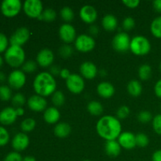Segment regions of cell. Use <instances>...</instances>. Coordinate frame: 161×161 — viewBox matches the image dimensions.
<instances>
[{
	"mask_svg": "<svg viewBox=\"0 0 161 161\" xmlns=\"http://www.w3.org/2000/svg\"><path fill=\"white\" fill-rule=\"evenodd\" d=\"M28 108L34 112H42L47 109V102L43 97L38 94L32 95L28 98Z\"/></svg>",
	"mask_w": 161,
	"mask_h": 161,
	"instance_id": "14",
	"label": "cell"
},
{
	"mask_svg": "<svg viewBox=\"0 0 161 161\" xmlns=\"http://www.w3.org/2000/svg\"><path fill=\"white\" fill-rule=\"evenodd\" d=\"M36 122L32 118H27L20 124V128L23 132H30L35 128Z\"/></svg>",
	"mask_w": 161,
	"mask_h": 161,
	"instance_id": "29",
	"label": "cell"
},
{
	"mask_svg": "<svg viewBox=\"0 0 161 161\" xmlns=\"http://www.w3.org/2000/svg\"><path fill=\"white\" fill-rule=\"evenodd\" d=\"M139 3V0H124V1H123V4L125 5L127 7L131 8V9L138 7Z\"/></svg>",
	"mask_w": 161,
	"mask_h": 161,
	"instance_id": "45",
	"label": "cell"
},
{
	"mask_svg": "<svg viewBox=\"0 0 161 161\" xmlns=\"http://www.w3.org/2000/svg\"><path fill=\"white\" fill-rule=\"evenodd\" d=\"M3 58H2L1 55H0V68L3 66Z\"/></svg>",
	"mask_w": 161,
	"mask_h": 161,
	"instance_id": "55",
	"label": "cell"
},
{
	"mask_svg": "<svg viewBox=\"0 0 161 161\" xmlns=\"http://www.w3.org/2000/svg\"><path fill=\"white\" fill-rule=\"evenodd\" d=\"M152 75V68L149 64H142L138 69V76L142 80H148Z\"/></svg>",
	"mask_w": 161,
	"mask_h": 161,
	"instance_id": "28",
	"label": "cell"
},
{
	"mask_svg": "<svg viewBox=\"0 0 161 161\" xmlns=\"http://www.w3.org/2000/svg\"><path fill=\"white\" fill-rule=\"evenodd\" d=\"M5 60L9 66L14 68L23 65L25 60V53L21 47L10 46L5 52Z\"/></svg>",
	"mask_w": 161,
	"mask_h": 161,
	"instance_id": "3",
	"label": "cell"
},
{
	"mask_svg": "<svg viewBox=\"0 0 161 161\" xmlns=\"http://www.w3.org/2000/svg\"><path fill=\"white\" fill-rule=\"evenodd\" d=\"M17 117L16 109L13 107H6L0 112V123L3 125L14 124Z\"/></svg>",
	"mask_w": 161,
	"mask_h": 161,
	"instance_id": "18",
	"label": "cell"
},
{
	"mask_svg": "<svg viewBox=\"0 0 161 161\" xmlns=\"http://www.w3.org/2000/svg\"><path fill=\"white\" fill-rule=\"evenodd\" d=\"M66 86L71 93L75 94H80L85 87L83 78L78 74H71L66 80Z\"/></svg>",
	"mask_w": 161,
	"mask_h": 161,
	"instance_id": "9",
	"label": "cell"
},
{
	"mask_svg": "<svg viewBox=\"0 0 161 161\" xmlns=\"http://www.w3.org/2000/svg\"><path fill=\"white\" fill-rule=\"evenodd\" d=\"M33 88L38 95L47 97L56 91L57 83L50 72H42L38 74L33 82Z\"/></svg>",
	"mask_w": 161,
	"mask_h": 161,
	"instance_id": "2",
	"label": "cell"
},
{
	"mask_svg": "<svg viewBox=\"0 0 161 161\" xmlns=\"http://www.w3.org/2000/svg\"><path fill=\"white\" fill-rule=\"evenodd\" d=\"M8 83L11 88L19 90L25 86L26 83V76L23 71L14 70L8 77Z\"/></svg>",
	"mask_w": 161,
	"mask_h": 161,
	"instance_id": "11",
	"label": "cell"
},
{
	"mask_svg": "<svg viewBox=\"0 0 161 161\" xmlns=\"http://www.w3.org/2000/svg\"><path fill=\"white\" fill-rule=\"evenodd\" d=\"M60 14H61V17L64 21L66 22H70L73 20L74 18V12L70 7L69 6H64L62 9H61V12H60Z\"/></svg>",
	"mask_w": 161,
	"mask_h": 161,
	"instance_id": "31",
	"label": "cell"
},
{
	"mask_svg": "<svg viewBox=\"0 0 161 161\" xmlns=\"http://www.w3.org/2000/svg\"><path fill=\"white\" fill-rule=\"evenodd\" d=\"M16 109V113H17V116H23L24 113H25V109H24L22 107H20V108H17Z\"/></svg>",
	"mask_w": 161,
	"mask_h": 161,
	"instance_id": "52",
	"label": "cell"
},
{
	"mask_svg": "<svg viewBox=\"0 0 161 161\" xmlns=\"http://www.w3.org/2000/svg\"><path fill=\"white\" fill-rule=\"evenodd\" d=\"M136 136V146H139V147L144 148L149 145V137L146 135V134L140 133L138 134Z\"/></svg>",
	"mask_w": 161,
	"mask_h": 161,
	"instance_id": "35",
	"label": "cell"
},
{
	"mask_svg": "<svg viewBox=\"0 0 161 161\" xmlns=\"http://www.w3.org/2000/svg\"><path fill=\"white\" fill-rule=\"evenodd\" d=\"M12 97V91L10 88L6 85L0 86V99L3 102H7Z\"/></svg>",
	"mask_w": 161,
	"mask_h": 161,
	"instance_id": "32",
	"label": "cell"
},
{
	"mask_svg": "<svg viewBox=\"0 0 161 161\" xmlns=\"http://www.w3.org/2000/svg\"><path fill=\"white\" fill-rule=\"evenodd\" d=\"M22 4L20 0H4L1 3V12L7 17L17 16L21 9Z\"/></svg>",
	"mask_w": 161,
	"mask_h": 161,
	"instance_id": "6",
	"label": "cell"
},
{
	"mask_svg": "<svg viewBox=\"0 0 161 161\" xmlns=\"http://www.w3.org/2000/svg\"><path fill=\"white\" fill-rule=\"evenodd\" d=\"M36 69H37V63L33 61H26L22 65V71L25 72H28V73H31V72H35L36 70Z\"/></svg>",
	"mask_w": 161,
	"mask_h": 161,
	"instance_id": "37",
	"label": "cell"
},
{
	"mask_svg": "<svg viewBox=\"0 0 161 161\" xmlns=\"http://www.w3.org/2000/svg\"><path fill=\"white\" fill-rule=\"evenodd\" d=\"M97 92L100 97L109 98L115 93V88L112 83L108 82H102L97 86Z\"/></svg>",
	"mask_w": 161,
	"mask_h": 161,
	"instance_id": "20",
	"label": "cell"
},
{
	"mask_svg": "<svg viewBox=\"0 0 161 161\" xmlns=\"http://www.w3.org/2000/svg\"><path fill=\"white\" fill-rule=\"evenodd\" d=\"M87 111L93 116H100L103 113V106L102 104L96 101H92L89 102V104L86 106Z\"/></svg>",
	"mask_w": 161,
	"mask_h": 161,
	"instance_id": "26",
	"label": "cell"
},
{
	"mask_svg": "<svg viewBox=\"0 0 161 161\" xmlns=\"http://www.w3.org/2000/svg\"><path fill=\"white\" fill-rule=\"evenodd\" d=\"M138 121H140V122L142 123V124L149 123L153 119L152 114H151L150 112L146 111V110L141 111L138 115Z\"/></svg>",
	"mask_w": 161,
	"mask_h": 161,
	"instance_id": "36",
	"label": "cell"
},
{
	"mask_svg": "<svg viewBox=\"0 0 161 161\" xmlns=\"http://www.w3.org/2000/svg\"><path fill=\"white\" fill-rule=\"evenodd\" d=\"M102 26H103L104 29L108 31H113L116 29L118 25L117 19L115 16L111 15V14H108V15L105 16L102 19Z\"/></svg>",
	"mask_w": 161,
	"mask_h": 161,
	"instance_id": "23",
	"label": "cell"
},
{
	"mask_svg": "<svg viewBox=\"0 0 161 161\" xmlns=\"http://www.w3.org/2000/svg\"><path fill=\"white\" fill-rule=\"evenodd\" d=\"M4 161H23V158L18 152H11L6 156Z\"/></svg>",
	"mask_w": 161,
	"mask_h": 161,
	"instance_id": "43",
	"label": "cell"
},
{
	"mask_svg": "<svg viewBox=\"0 0 161 161\" xmlns=\"http://www.w3.org/2000/svg\"><path fill=\"white\" fill-rule=\"evenodd\" d=\"M75 47L78 51L82 53L91 52L95 47V40L91 36L86 34L80 35L76 37L75 41Z\"/></svg>",
	"mask_w": 161,
	"mask_h": 161,
	"instance_id": "7",
	"label": "cell"
},
{
	"mask_svg": "<svg viewBox=\"0 0 161 161\" xmlns=\"http://www.w3.org/2000/svg\"><path fill=\"white\" fill-rule=\"evenodd\" d=\"M82 76L87 80H93L97 74V69L95 64L91 61H85L80 67Z\"/></svg>",
	"mask_w": 161,
	"mask_h": 161,
	"instance_id": "19",
	"label": "cell"
},
{
	"mask_svg": "<svg viewBox=\"0 0 161 161\" xmlns=\"http://www.w3.org/2000/svg\"><path fill=\"white\" fill-rule=\"evenodd\" d=\"M127 91L132 97H138L142 92V86L138 80H130L127 85Z\"/></svg>",
	"mask_w": 161,
	"mask_h": 161,
	"instance_id": "25",
	"label": "cell"
},
{
	"mask_svg": "<svg viewBox=\"0 0 161 161\" xmlns=\"http://www.w3.org/2000/svg\"><path fill=\"white\" fill-rule=\"evenodd\" d=\"M153 127L157 135H161V114L154 116L153 119Z\"/></svg>",
	"mask_w": 161,
	"mask_h": 161,
	"instance_id": "41",
	"label": "cell"
},
{
	"mask_svg": "<svg viewBox=\"0 0 161 161\" xmlns=\"http://www.w3.org/2000/svg\"><path fill=\"white\" fill-rule=\"evenodd\" d=\"M153 6L157 12L161 13V0H155L153 3Z\"/></svg>",
	"mask_w": 161,
	"mask_h": 161,
	"instance_id": "49",
	"label": "cell"
},
{
	"mask_svg": "<svg viewBox=\"0 0 161 161\" xmlns=\"http://www.w3.org/2000/svg\"><path fill=\"white\" fill-rule=\"evenodd\" d=\"M89 31L92 36H96L98 33V28L96 25H91L89 28Z\"/></svg>",
	"mask_w": 161,
	"mask_h": 161,
	"instance_id": "51",
	"label": "cell"
},
{
	"mask_svg": "<svg viewBox=\"0 0 161 161\" xmlns=\"http://www.w3.org/2000/svg\"><path fill=\"white\" fill-rule=\"evenodd\" d=\"M61 70V69H60L58 66H53V67H51V69H50V74H51L52 75H60Z\"/></svg>",
	"mask_w": 161,
	"mask_h": 161,
	"instance_id": "50",
	"label": "cell"
},
{
	"mask_svg": "<svg viewBox=\"0 0 161 161\" xmlns=\"http://www.w3.org/2000/svg\"><path fill=\"white\" fill-rule=\"evenodd\" d=\"M42 20H45V21L47 22H51L53 21V20L56 19L57 14L56 11L53 9H46L45 10H43L42 14Z\"/></svg>",
	"mask_w": 161,
	"mask_h": 161,
	"instance_id": "34",
	"label": "cell"
},
{
	"mask_svg": "<svg viewBox=\"0 0 161 161\" xmlns=\"http://www.w3.org/2000/svg\"><path fill=\"white\" fill-rule=\"evenodd\" d=\"M54 135L60 138H64L71 133V127L67 123H60L54 127Z\"/></svg>",
	"mask_w": 161,
	"mask_h": 161,
	"instance_id": "24",
	"label": "cell"
},
{
	"mask_svg": "<svg viewBox=\"0 0 161 161\" xmlns=\"http://www.w3.org/2000/svg\"><path fill=\"white\" fill-rule=\"evenodd\" d=\"M59 36L64 42L71 43L76 39V31L72 25L66 23L60 27Z\"/></svg>",
	"mask_w": 161,
	"mask_h": 161,
	"instance_id": "12",
	"label": "cell"
},
{
	"mask_svg": "<svg viewBox=\"0 0 161 161\" xmlns=\"http://www.w3.org/2000/svg\"><path fill=\"white\" fill-rule=\"evenodd\" d=\"M160 109H161V104H160Z\"/></svg>",
	"mask_w": 161,
	"mask_h": 161,
	"instance_id": "58",
	"label": "cell"
},
{
	"mask_svg": "<svg viewBox=\"0 0 161 161\" xmlns=\"http://www.w3.org/2000/svg\"><path fill=\"white\" fill-rule=\"evenodd\" d=\"M118 142L124 149H132L136 146V136L131 132H123L118 138Z\"/></svg>",
	"mask_w": 161,
	"mask_h": 161,
	"instance_id": "16",
	"label": "cell"
},
{
	"mask_svg": "<svg viewBox=\"0 0 161 161\" xmlns=\"http://www.w3.org/2000/svg\"><path fill=\"white\" fill-rule=\"evenodd\" d=\"M24 12L31 18H38L43 12V6L39 0H26L23 5Z\"/></svg>",
	"mask_w": 161,
	"mask_h": 161,
	"instance_id": "5",
	"label": "cell"
},
{
	"mask_svg": "<svg viewBox=\"0 0 161 161\" xmlns=\"http://www.w3.org/2000/svg\"><path fill=\"white\" fill-rule=\"evenodd\" d=\"M129 114H130V108L127 105H122V106L119 107L117 110V113H116L117 118L119 119H125L128 116Z\"/></svg>",
	"mask_w": 161,
	"mask_h": 161,
	"instance_id": "39",
	"label": "cell"
},
{
	"mask_svg": "<svg viewBox=\"0 0 161 161\" xmlns=\"http://www.w3.org/2000/svg\"><path fill=\"white\" fill-rule=\"evenodd\" d=\"M29 145V138L25 133L17 134L12 140V147L16 152H21L27 149Z\"/></svg>",
	"mask_w": 161,
	"mask_h": 161,
	"instance_id": "17",
	"label": "cell"
},
{
	"mask_svg": "<svg viewBox=\"0 0 161 161\" xmlns=\"http://www.w3.org/2000/svg\"><path fill=\"white\" fill-rule=\"evenodd\" d=\"M83 161H91V160H83Z\"/></svg>",
	"mask_w": 161,
	"mask_h": 161,
	"instance_id": "57",
	"label": "cell"
},
{
	"mask_svg": "<svg viewBox=\"0 0 161 161\" xmlns=\"http://www.w3.org/2000/svg\"><path fill=\"white\" fill-rule=\"evenodd\" d=\"M52 102L53 105L56 107L62 106L65 101V97H64V94L61 91H55L53 94H52Z\"/></svg>",
	"mask_w": 161,
	"mask_h": 161,
	"instance_id": "30",
	"label": "cell"
},
{
	"mask_svg": "<svg viewBox=\"0 0 161 161\" xmlns=\"http://www.w3.org/2000/svg\"><path fill=\"white\" fill-rule=\"evenodd\" d=\"M154 92L157 97L161 98V79L156 83L154 86Z\"/></svg>",
	"mask_w": 161,
	"mask_h": 161,
	"instance_id": "46",
	"label": "cell"
},
{
	"mask_svg": "<svg viewBox=\"0 0 161 161\" xmlns=\"http://www.w3.org/2000/svg\"><path fill=\"white\" fill-rule=\"evenodd\" d=\"M54 60V55L51 50L45 48L41 50L36 56V63L42 68L51 65Z\"/></svg>",
	"mask_w": 161,
	"mask_h": 161,
	"instance_id": "13",
	"label": "cell"
},
{
	"mask_svg": "<svg viewBox=\"0 0 161 161\" xmlns=\"http://www.w3.org/2000/svg\"><path fill=\"white\" fill-rule=\"evenodd\" d=\"M23 161H36V159L32 156H27L23 158Z\"/></svg>",
	"mask_w": 161,
	"mask_h": 161,
	"instance_id": "53",
	"label": "cell"
},
{
	"mask_svg": "<svg viewBox=\"0 0 161 161\" xmlns=\"http://www.w3.org/2000/svg\"><path fill=\"white\" fill-rule=\"evenodd\" d=\"M60 117H61L60 112L56 107H49L44 111L43 119L47 124H56L59 120Z\"/></svg>",
	"mask_w": 161,
	"mask_h": 161,
	"instance_id": "21",
	"label": "cell"
},
{
	"mask_svg": "<svg viewBox=\"0 0 161 161\" xmlns=\"http://www.w3.org/2000/svg\"><path fill=\"white\" fill-rule=\"evenodd\" d=\"M30 37V31L25 27H21L14 31L9 39V43L11 46H18L21 47L26 43Z\"/></svg>",
	"mask_w": 161,
	"mask_h": 161,
	"instance_id": "10",
	"label": "cell"
},
{
	"mask_svg": "<svg viewBox=\"0 0 161 161\" xmlns=\"http://www.w3.org/2000/svg\"><path fill=\"white\" fill-rule=\"evenodd\" d=\"M8 43H9V40L6 35L0 32V53H3L5 50H7Z\"/></svg>",
	"mask_w": 161,
	"mask_h": 161,
	"instance_id": "44",
	"label": "cell"
},
{
	"mask_svg": "<svg viewBox=\"0 0 161 161\" xmlns=\"http://www.w3.org/2000/svg\"><path fill=\"white\" fill-rule=\"evenodd\" d=\"M6 80V75H5L4 72H0V82H3Z\"/></svg>",
	"mask_w": 161,
	"mask_h": 161,
	"instance_id": "54",
	"label": "cell"
},
{
	"mask_svg": "<svg viewBox=\"0 0 161 161\" xmlns=\"http://www.w3.org/2000/svg\"><path fill=\"white\" fill-rule=\"evenodd\" d=\"M105 151L107 155L109 156V157H116L120 153L121 146L116 140L106 141L105 146Z\"/></svg>",
	"mask_w": 161,
	"mask_h": 161,
	"instance_id": "22",
	"label": "cell"
},
{
	"mask_svg": "<svg viewBox=\"0 0 161 161\" xmlns=\"http://www.w3.org/2000/svg\"><path fill=\"white\" fill-rule=\"evenodd\" d=\"M130 50L137 56H143L149 53L151 50V43L145 36H135L130 40Z\"/></svg>",
	"mask_w": 161,
	"mask_h": 161,
	"instance_id": "4",
	"label": "cell"
},
{
	"mask_svg": "<svg viewBox=\"0 0 161 161\" xmlns=\"http://www.w3.org/2000/svg\"><path fill=\"white\" fill-rule=\"evenodd\" d=\"M153 161H161V149L155 151L152 157Z\"/></svg>",
	"mask_w": 161,
	"mask_h": 161,
	"instance_id": "48",
	"label": "cell"
},
{
	"mask_svg": "<svg viewBox=\"0 0 161 161\" xmlns=\"http://www.w3.org/2000/svg\"><path fill=\"white\" fill-rule=\"evenodd\" d=\"M112 45L115 50L119 53H124L130 50V39L126 32H119L114 36Z\"/></svg>",
	"mask_w": 161,
	"mask_h": 161,
	"instance_id": "8",
	"label": "cell"
},
{
	"mask_svg": "<svg viewBox=\"0 0 161 161\" xmlns=\"http://www.w3.org/2000/svg\"><path fill=\"white\" fill-rule=\"evenodd\" d=\"M80 17L83 22L86 24H92L97 20V13L94 6L91 5H85L80 9Z\"/></svg>",
	"mask_w": 161,
	"mask_h": 161,
	"instance_id": "15",
	"label": "cell"
},
{
	"mask_svg": "<svg viewBox=\"0 0 161 161\" xmlns=\"http://www.w3.org/2000/svg\"><path fill=\"white\" fill-rule=\"evenodd\" d=\"M135 20L133 19V17H127L123 21V28L126 31H129V30H131L132 28L135 27Z\"/></svg>",
	"mask_w": 161,
	"mask_h": 161,
	"instance_id": "42",
	"label": "cell"
},
{
	"mask_svg": "<svg viewBox=\"0 0 161 161\" xmlns=\"http://www.w3.org/2000/svg\"><path fill=\"white\" fill-rule=\"evenodd\" d=\"M25 102H26V98L21 93H17L12 97V104L14 107H16V108L22 107Z\"/></svg>",
	"mask_w": 161,
	"mask_h": 161,
	"instance_id": "33",
	"label": "cell"
},
{
	"mask_svg": "<svg viewBox=\"0 0 161 161\" xmlns=\"http://www.w3.org/2000/svg\"><path fill=\"white\" fill-rule=\"evenodd\" d=\"M73 53V49L69 45H64L60 48L59 53L63 58H68L71 57Z\"/></svg>",
	"mask_w": 161,
	"mask_h": 161,
	"instance_id": "40",
	"label": "cell"
},
{
	"mask_svg": "<svg viewBox=\"0 0 161 161\" xmlns=\"http://www.w3.org/2000/svg\"><path fill=\"white\" fill-rule=\"evenodd\" d=\"M9 135L5 127H0V146H4L9 142Z\"/></svg>",
	"mask_w": 161,
	"mask_h": 161,
	"instance_id": "38",
	"label": "cell"
},
{
	"mask_svg": "<svg viewBox=\"0 0 161 161\" xmlns=\"http://www.w3.org/2000/svg\"><path fill=\"white\" fill-rule=\"evenodd\" d=\"M96 130L99 136L106 141H112L119 138L122 127L117 117L104 116L97 121Z\"/></svg>",
	"mask_w": 161,
	"mask_h": 161,
	"instance_id": "1",
	"label": "cell"
},
{
	"mask_svg": "<svg viewBox=\"0 0 161 161\" xmlns=\"http://www.w3.org/2000/svg\"><path fill=\"white\" fill-rule=\"evenodd\" d=\"M150 31L153 36L161 39V16L156 17L150 25Z\"/></svg>",
	"mask_w": 161,
	"mask_h": 161,
	"instance_id": "27",
	"label": "cell"
},
{
	"mask_svg": "<svg viewBox=\"0 0 161 161\" xmlns=\"http://www.w3.org/2000/svg\"><path fill=\"white\" fill-rule=\"evenodd\" d=\"M71 73L69 72V70L68 69H62L60 72V75H61V78L64 79V80H67L69 76H70Z\"/></svg>",
	"mask_w": 161,
	"mask_h": 161,
	"instance_id": "47",
	"label": "cell"
},
{
	"mask_svg": "<svg viewBox=\"0 0 161 161\" xmlns=\"http://www.w3.org/2000/svg\"><path fill=\"white\" fill-rule=\"evenodd\" d=\"M160 71H161V62H160Z\"/></svg>",
	"mask_w": 161,
	"mask_h": 161,
	"instance_id": "56",
	"label": "cell"
}]
</instances>
